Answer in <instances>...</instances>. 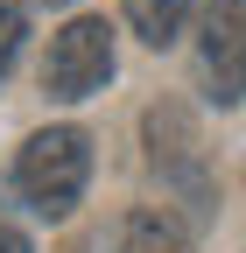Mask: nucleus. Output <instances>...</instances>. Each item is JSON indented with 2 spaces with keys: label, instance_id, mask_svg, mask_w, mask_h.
Listing matches in <instances>:
<instances>
[{
  "label": "nucleus",
  "instance_id": "2",
  "mask_svg": "<svg viewBox=\"0 0 246 253\" xmlns=\"http://www.w3.org/2000/svg\"><path fill=\"white\" fill-rule=\"evenodd\" d=\"M113 78V28L78 14L71 28H56L49 36V56H42V91L49 99H91V91H106Z\"/></svg>",
  "mask_w": 246,
  "mask_h": 253
},
{
  "label": "nucleus",
  "instance_id": "3",
  "mask_svg": "<svg viewBox=\"0 0 246 253\" xmlns=\"http://www.w3.org/2000/svg\"><path fill=\"white\" fill-rule=\"evenodd\" d=\"M204 84H211V99L232 106L246 99V0H211L204 7Z\"/></svg>",
  "mask_w": 246,
  "mask_h": 253
},
{
  "label": "nucleus",
  "instance_id": "8",
  "mask_svg": "<svg viewBox=\"0 0 246 253\" xmlns=\"http://www.w3.org/2000/svg\"><path fill=\"white\" fill-rule=\"evenodd\" d=\"M0 253H28V239H21V232L7 225V218H0Z\"/></svg>",
  "mask_w": 246,
  "mask_h": 253
},
{
  "label": "nucleus",
  "instance_id": "6",
  "mask_svg": "<svg viewBox=\"0 0 246 253\" xmlns=\"http://www.w3.org/2000/svg\"><path fill=\"white\" fill-rule=\"evenodd\" d=\"M120 253H190V239L169 211H134L127 232H120Z\"/></svg>",
  "mask_w": 246,
  "mask_h": 253
},
{
  "label": "nucleus",
  "instance_id": "9",
  "mask_svg": "<svg viewBox=\"0 0 246 253\" xmlns=\"http://www.w3.org/2000/svg\"><path fill=\"white\" fill-rule=\"evenodd\" d=\"M56 7H64V0H56Z\"/></svg>",
  "mask_w": 246,
  "mask_h": 253
},
{
  "label": "nucleus",
  "instance_id": "1",
  "mask_svg": "<svg viewBox=\"0 0 246 253\" xmlns=\"http://www.w3.org/2000/svg\"><path fill=\"white\" fill-rule=\"evenodd\" d=\"M84 176H91V141L78 126H42L14 155V190L36 218H71L84 197Z\"/></svg>",
  "mask_w": 246,
  "mask_h": 253
},
{
  "label": "nucleus",
  "instance_id": "7",
  "mask_svg": "<svg viewBox=\"0 0 246 253\" xmlns=\"http://www.w3.org/2000/svg\"><path fill=\"white\" fill-rule=\"evenodd\" d=\"M14 49H21V7H0V78L14 71Z\"/></svg>",
  "mask_w": 246,
  "mask_h": 253
},
{
  "label": "nucleus",
  "instance_id": "4",
  "mask_svg": "<svg viewBox=\"0 0 246 253\" xmlns=\"http://www.w3.org/2000/svg\"><path fill=\"white\" fill-rule=\"evenodd\" d=\"M148 162H155L162 183H183V190H190L197 211L211 204L204 162H197V134H190V113H183V106H148Z\"/></svg>",
  "mask_w": 246,
  "mask_h": 253
},
{
  "label": "nucleus",
  "instance_id": "5",
  "mask_svg": "<svg viewBox=\"0 0 246 253\" xmlns=\"http://www.w3.org/2000/svg\"><path fill=\"white\" fill-rule=\"evenodd\" d=\"M127 21L148 49H169L183 36V21H190V0H127Z\"/></svg>",
  "mask_w": 246,
  "mask_h": 253
}]
</instances>
